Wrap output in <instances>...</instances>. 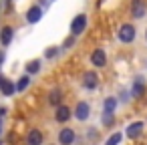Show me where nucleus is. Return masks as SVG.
<instances>
[{"instance_id":"nucleus-1","label":"nucleus","mask_w":147,"mask_h":145,"mask_svg":"<svg viewBox=\"0 0 147 145\" xmlns=\"http://www.w3.org/2000/svg\"><path fill=\"white\" fill-rule=\"evenodd\" d=\"M135 38H137V26L133 22L119 24V28H117V40L121 45H131V42H135Z\"/></svg>"},{"instance_id":"nucleus-2","label":"nucleus","mask_w":147,"mask_h":145,"mask_svg":"<svg viewBox=\"0 0 147 145\" xmlns=\"http://www.w3.org/2000/svg\"><path fill=\"white\" fill-rule=\"evenodd\" d=\"M87 26H89V14H87V12H79V14L73 16V20H71V24H69V30H71L73 36L79 38V36L87 30Z\"/></svg>"},{"instance_id":"nucleus-3","label":"nucleus","mask_w":147,"mask_h":145,"mask_svg":"<svg viewBox=\"0 0 147 145\" xmlns=\"http://www.w3.org/2000/svg\"><path fill=\"white\" fill-rule=\"evenodd\" d=\"M99 85H101V79H99V73L95 69L83 71V75H81V87L85 91H97Z\"/></svg>"},{"instance_id":"nucleus-4","label":"nucleus","mask_w":147,"mask_h":145,"mask_svg":"<svg viewBox=\"0 0 147 145\" xmlns=\"http://www.w3.org/2000/svg\"><path fill=\"white\" fill-rule=\"evenodd\" d=\"M129 16L133 20H141L147 16V0H131L129 4Z\"/></svg>"},{"instance_id":"nucleus-5","label":"nucleus","mask_w":147,"mask_h":145,"mask_svg":"<svg viewBox=\"0 0 147 145\" xmlns=\"http://www.w3.org/2000/svg\"><path fill=\"white\" fill-rule=\"evenodd\" d=\"M89 63H91L93 69H105L107 67V51L101 49V47L93 49L91 55H89Z\"/></svg>"},{"instance_id":"nucleus-6","label":"nucleus","mask_w":147,"mask_h":145,"mask_svg":"<svg viewBox=\"0 0 147 145\" xmlns=\"http://www.w3.org/2000/svg\"><path fill=\"white\" fill-rule=\"evenodd\" d=\"M57 141H59V145H75V141H77V131H75L73 127L65 125L63 129H59Z\"/></svg>"},{"instance_id":"nucleus-7","label":"nucleus","mask_w":147,"mask_h":145,"mask_svg":"<svg viewBox=\"0 0 147 145\" xmlns=\"http://www.w3.org/2000/svg\"><path fill=\"white\" fill-rule=\"evenodd\" d=\"M73 117L77 121H81V123L89 121V117H91V105H89V101H79L73 107Z\"/></svg>"},{"instance_id":"nucleus-8","label":"nucleus","mask_w":147,"mask_h":145,"mask_svg":"<svg viewBox=\"0 0 147 145\" xmlns=\"http://www.w3.org/2000/svg\"><path fill=\"white\" fill-rule=\"evenodd\" d=\"M131 99H141L143 95H145V91H147V83H145V79H143V75H137L133 81H131Z\"/></svg>"},{"instance_id":"nucleus-9","label":"nucleus","mask_w":147,"mask_h":145,"mask_svg":"<svg viewBox=\"0 0 147 145\" xmlns=\"http://www.w3.org/2000/svg\"><path fill=\"white\" fill-rule=\"evenodd\" d=\"M73 119V109L69 107V105H59L57 109H55V121L57 123H61V125H67L69 121Z\"/></svg>"},{"instance_id":"nucleus-10","label":"nucleus","mask_w":147,"mask_h":145,"mask_svg":"<svg viewBox=\"0 0 147 145\" xmlns=\"http://www.w3.org/2000/svg\"><path fill=\"white\" fill-rule=\"evenodd\" d=\"M143 131H145V123H143V121H133V123H129V125L125 127V135H127L131 141L139 139V137L143 135Z\"/></svg>"},{"instance_id":"nucleus-11","label":"nucleus","mask_w":147,"mask_h":145,"mask_svg":"<svg viewBox=\"0 0 147 145\" xmlns=\"http://www.w3.org/2000/svg\"><path fill=\"white\" fill-rule=\"evenodd\" d=\"M42 14H45V8H42L40 4H32V6L26 10V14H24V20H26L28 24H36V22H40Z\"/></svg>"},{"instance_id":"nucleus-12","label":"nucleus","mask_w":147,"mask_h":145,"mask_svg":"<svg viewBox=\"0 0 147 145\" xmlns=\"http://www.w3.org/2000/svg\"><path fill=\"white\" fill-rule=\"evenodd\" d=\"M24 143L26 145H42L45 143V133L38 127H32V129H28V133L24 137Z\"/></svg>"},{"instance_id":"nucleus-13","label":"nucleus","mask_w":147,"mask_h":145,"mask_svg":"<svg viewBox=\"0 0 147 145\" xmlns=\"http://www.w3.org/2000/svg\"><path fill=\"white\" fill-rule=\"evenodd\" d=\"M12 40H14V26L4 24L2 28H0V45L6 49V47H10V45H12Z\"/></svg>"},{"instance_id":"nucleus-14","label":"nucleus","mask_w":147,"mask_h":145,"mask_svg":"<svg viewBox=\"0 0 147 145\" xmlns=\"http://www.w3.org/2000/svg\"><path fill=\"white\" fill-rule=\"evenodd\" d=\"M24 71H26V75H30V77L38 75V73L42 71V59H32V61H28V63L24 65Z\"/></svg>"},{"instance_id":"nucleus-15","label":"nucleus","mask_w":147,"mask_h":145,"mask_svg":"<svg viewBox=\"0 0 147 145\" xmlns=\"http://www.w3.org/2000/svg\"><path fill=\"white\" fill-rule=\"evenodd\" d=\"M47 101H49L51 107L57 109L59 105H63V91H61V89H51L49 95H47Z\"/></svg>"},{"instance_id":"nucleus-16","label":"nucleus","mask_w":147,"mask_h":145,"mask_svg":"<svg viewBox=\"0 0 147 145\" xmlns=\"http://www.w3.org/2000/svg\"><path fill=\"white\" fill-rule=\"evenodd\" d=\"M30 83H32V77L30 75H22V77H18L16 79V83H14V87H16V93H24L28 87H30Z\"/></svg>"},{"instance_id":"nucleus-17","label":"nucleus","mask_w":147,"mask_h":145,"mask_svg":"<svg viewBox=\"0 0 147 145\" xmlns=\"http://www.w3.org/2000/svg\"><path fill=\"white\" fill-rule=\"evenodd\" d=\"M117 107H119V99H117L115 95H109V97L103 99V111H107V113H115Z\"/></svg>"},{"instance_id":"nucleus-18","label":"nucleus","mask_w":147,"mask_h":145,"mask_svg":"<svg viewBox=\"0 0 147 145\" xmlns=\"http://www.w3.org/2000/svg\"><path fill=\"white\" fill-rule=\"evenodd\" d=\"M0 93H2L4 97H12L14 93H16V87H14V81H10V79H6L2 85H0Z\"/></svg>"},{"instance_id":"nucleus-19","label":"nucleus","mask_w":147,"mask_h":145,"mask_svg":"<svg viewBox=\"0 0 147 145\" xmlns=\"http://www.w3.org/2000/svg\"><path fill=\"white\" fill-rule=\"evenodd\" d=\"M115 123H117L115 113H107V111L101 113V125L103 127H115Z\"/></svg>"},{"instance_id":"nucleus-20","label":"nucleus","mask_w":147,"mask_h":145,"mask_svg":"<svg viewBox=\"0 0 147 145\" xmlns=\"http://www.w3.org/2000/svg\"><path fill=\"white\" fill-rule=\"evenodd\" d=\"M75 45H77V36L69 34V36H67V38L63 40V45H61V55H63V53H69V51H71V49H73Z\"/></svg>"},{"instance_id":"nucleus-21","label":"nucleus","mask_w":147,"mask_h":145,"mask_svg":"<svg viewBox=\"0 0 147 145\" xmlns=\"http://www.w3.org/2000/svg\"><path fill=\"white\" fill-rule=\"evenodd\" d=\"M57 57H61V47L53 45V47L45 49V59H47V61H55Z\"/></svg>"},{"instance_id":"nucleus-22","label":"nucleus","mask_w":147,"mask_h":145,"mask_svg":"<svg viewBox=\"0 0 147 145\" xmlns=\"http://www.w3.org/2000/svg\"><path fill=\"white\" fill-rule=\"evenodd\" d=\"M121 139H123V133H121V131H115V133H111V137L105 141V145H119Z\"/></svg>"},{"instance_id":"nucleus-23","label":"nucleus","mask_w":147,"mask_h":145,"mask_svg":"<svg viewBox=\"0 0 147 145\" xmlns=\"http://www.w3.org/2000/svg\"><path fill=\"white\" fill-rule=\"evenodd\" d=\"M117 99H119V103H127V101L131 99V91H125V89H123V91L119 93V97H117Z\"/></svg>"},{"instance_id":"nucleus-24","label":"nucleus","mask_w":147,"mask_h":145,"mask_svg":"<svg viewBox=\"0 0 147 145\" xmlns=\"http://www.w3.org/2000/svg\"><path fill=\"white\" fill-rule=\"evenodd\" d=\"M10 6H12V0H2V10H4V12L10 10Z\"/></svg>"},{"instance_id":"nucleus-25","label":"nucleus","mask_w":147,"mask_h":145,"mask_svg":"<svg viewBox=\"0 0 147 145\" xmlns=\"http://www.w3.org/2000/svg\"><path fill=\"white\" fill-rule=\"evenodd\" d=\"M4 61H6V53H4V49L0 51V71H2V65H4Z\"/></svg>"},{"instance_id":"nucleus-26","label":"nucleus","mask_w":147,"mask_h":145,"mask_svg":"<svg viewBox=\"0 0 147 145\" xmlns=\"http://www.w3.org/2000/svg\"><path fill=\"white\" fill-rule=\"evenodd\" d=\"M42 8H49V4H51V0H40V2H38Z\"/></svg>"},{"instance_id":"nucleus-27","label":"nucleus","mask_w":147,"mask_h":145,"mask_svg":"<svg viewBox=\"0 0 147 145\" xmlns=\"http://www.w3.org/2000/svg\"><path fill=\"white\" fill-rule=\"evenodd\" d=\"M6 113H8V109H6V107H2V109H0V117H4Z\"/></svg>"},{"instance_id":"nucleus-28","label":"nucleus","mask_w":147,"mask_h":145,"mask_svg":"<svg viewBox=\"0 0 147 145\" xmlns=\"http://www.w3.org/2000/svg\"><path fill=\"white\" fill-rule=\"evenodd\" d=\"M4 81H6V77H4V75H2V73H0V85H2V83H4Z\"/></svg>"},{"instance_id":"nucleus-29","label":"nucleus","mask_w":147,"mask_h":145,"mask_svg":"<svg viewBox=\"0 0 147 145\" xmlns=\"http://www.w3.org/2000/svg\"><path fill=\"white\" fill-rule=\"evenodd\" d=\"M0 133H2V117H0Z\"/></svg>"},{"instance_id":"nucleus-30","label":"nucleus","mask_w":147,"mask_h":145,"mask_svg":"<svg viewBox=\"0 0 147 145\" xmlns=\"http://www.w3.org/2000/svg\"><path fill=\"white\" fill-rule=\"evenodd\" d=\"M145 42H147V30H145Z\"/></svg>"},{"instance_id":"nucleus-31","label":"nucleus","mask_w":147,"mask_h":145,"mask_svg":"<svg viewBox=\"0 0 147 145\" xmlns=\"http://www.w3.org/2000/svg\"><path fill=\"white\" fill-rule=\"evenodd\" d=\"M145 69H147V59H145Z\"/></svg>"},{"instance_id":"nucleus-32","label":"nucleus","mask_w":147,"mask_h":145,"mask_svg":"<svg viewBox=\"0 0 147 145\" xmlns=\"http://www.w3.org/2000/svg\"><path fill=\"white\" fill-rule=\"evenodd\" d=\"M51 2H55V0H51Z\"/></svg>"},{"instance_id":"nucleus-33","label":"nucleus","mask_w":147,"mask_h":145,"mask_svg":"<svg viewBox=\"0 0 147 145\" xmlns=\"http://www.w3.org/2000/svg\"><path fill=\"white\" fill-rule=\"evenodd\" d=\"M0 145H2V143H0Z\"/></svg>"}]
</instances>
